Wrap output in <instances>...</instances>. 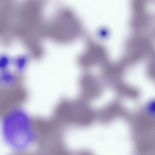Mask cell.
<instances>
[{
    "label": "cell",
    "mask_w": 155,
    "mask_h": 155,
    "mask_svg": "<svg viewBox=\"0 0 155 155\" xmlns=\"http://www.w3.org/2000/svg\"><path fill=\"white\" fill-rule=\"evenodd\" d=\"M44 140L42 124L21 104L0 110V146L8 155H39Z\"/></svg>",
    "instance_id": "6da1fadb"
}]
</instances>
